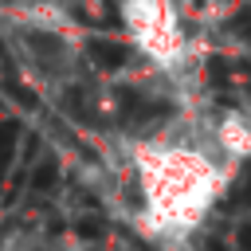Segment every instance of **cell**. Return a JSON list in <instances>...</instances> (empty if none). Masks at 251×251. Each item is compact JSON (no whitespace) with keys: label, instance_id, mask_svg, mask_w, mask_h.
Wrapping results in <instances>:
<instances>
[{"label":"cell","instance_id":"obj_1","mask_svg":"<svg viewBox=\"0 0 251 251\" xmlns=\"http://www.w3.org/2000/svg\"><path fill=\"white\" fill-rule=\"evenodd\" d=\"M133 165L141 180L145 220H153V227L169 235L192 231L212 212L227 180L220 161L192 145H141Z\"/></svg>","mask_w":251,"mask_h":251},{"label":"cell","instance_id":"obj_2","mask_svg":"<svg viewBox=\"0 0 251 251\" xmlns=\"http://www.w3.org/2000/svg\"><path fill=\"white\" fill-rule=\"evenodd\" d=\"M126 31L133 35V43L141 47L145 59H153L157 67H176L188 51V35L184 24L176 16V8L169 4H153V0H137L122 8Z\"/></svg>","mask_w":251,"mask_h":251},{"label":"cell","instance_id":"obj_3","mask_svg":"<svg viewBox=\"0 0 251 251\" xmlns=\"http://www.w3.org/2000/svg\"><path fill=\"white\" fill-rule=\"evenodd\" d=\"M212 145H216V153H220L224 161H231V165L247 161V157H251V114H243V110L220 114V122L212 126Z\"/></svg>","mask_w":251,"mask_h":251}]
</instances>
